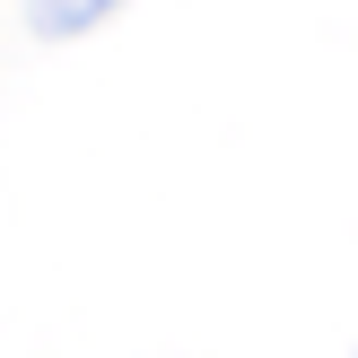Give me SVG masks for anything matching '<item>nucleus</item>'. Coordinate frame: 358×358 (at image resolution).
I'll return each mask as SVG.
<instances>
[{
	"mask_svg": "<svg viewBox=\"0 0 358 358\" xmlns=\"http://www.w3.org/2000/svg\"><path fill=\"white\" fill-rule=\"evenodd\" d=\"M122 0H27V27L35 35H87L96 17H114Z\"/></svg>",
	"mask_w": 358,
	"mask_h": 358,
	"instance_id": "f257e3e1",
	"label": "nucleus"
}]
</instances>
